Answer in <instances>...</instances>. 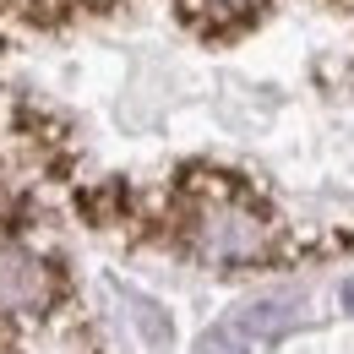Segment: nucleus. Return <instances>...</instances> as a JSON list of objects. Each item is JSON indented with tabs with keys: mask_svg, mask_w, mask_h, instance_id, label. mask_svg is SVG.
Instances as JSON below:
<instances>
[{
	"mask_svg": "<svg viewBox=\"0 0 354 354\" xmlns=\"http://www.w3.org/2000/svg\"><path fill=\"white\" fill-rule=\"evenodd\" d=\"M300 322H306V300H300V295H257V300L234 306V316H229V333L257 338V344H272V338L295 333Z\"/></svg>",
	"mask_w": 354,
	"mask_h": 354,
	"instance_id": "obj_3",
	"label": "nucleus"
},
{
	"mask_svg": "<svg viewBox=\"0 0 354 354\" xmlns=\"http://www.w3.org/2000/svg\"><path fill=\"white\" fill-rule=\"evenodd\" d=\"M191 354H251V349H245V338H240V333L213 327V333H202V338H196V349H191Z\"/></svg>",
	"mask_w": 354,
	"mask_h": 354,
	"instance_id": "obj_6",
	"label": "nucleus"
},
{
	"mask_svg": "<svg viewBox=\"0 0 354 354\" xmlns=\"http://www.w3.org/2000/svg\"><path fill=\"white\" fill-rule=\"evenodd\" d=\"M131 310H136V322H142V333H147V344L153 349H169V316L158 306H147V300H136V295H131Z\"/></svg>",
	"mask_w": 354,
	"mask_h": 354,
	"instance_id": "obj_5",
	"label": "nucleus"
},
{
	"mask_svg": "<svg viewBox=\"0 0 354 354\" xmlns=\"http://www.w3.org/2000/svg\"><path fill=\"white\" fill-rule=\"evenodd\" d=\"M185 11H191V22L196 17H257L262 0H185Z\"/></svg>",
	"mask_w": 354,
	"mask_h": 354,
	"instance_id": "obj_4",
	"label": "nucleus"
},
{
	"mask_svg": "<svg viewBox=\"0 0 354 354\" xmlns=\"http://www.w3.org/2000/svg\"><path fill=\"white\" fill-rule=\"evenodd\" d=\"M344 310H354V278L344 283Z\"/></svg>",
	"mask_w": 354,
	"mask_h": 354,
	"instance_id": "obj_7",
	"label": "nucleus"
},
{
	"mask_svg": "<svg viewBox=\"0 0 354 354\" xmlns=\"http://www.w3.org/2000/svg\"><path fill=\"white\" fill-rule=\"evenodd\" d=\"M60 300V272L22 240H0V327L39 322Z\"/></svg>",
	"mask_w": 354,
	"mask_h": 354,
	"instance_id": "obj_2",
	"label": "nucleus"
},
{
	"mask_svg": "<svg viewBox=\"0 0 354 354\" xmlns=\"http://www.w3.org/2000/svg\"><path fill=\"white\" fill-rule=\"evenodd\" d=\"M180 234L202 262L218 267H257L278 257V223L267 207L218 169H191L180 191Z\"/></svg>",
	"mask_w": 354,
	"mask_h": 354,
	"instance_id": "obj_1",
	"label": "nucleus"
}]
</instances>
